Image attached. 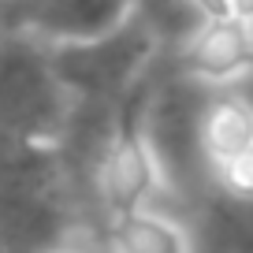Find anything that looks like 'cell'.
<instances>
[{
  "mask_svg": "<svg viewBox=\"0 0 253 253\" xmlns=\"http://www.w3.org/2000/svg\"><path fill=\"white\" fill-rule=\"evenodd\" d=\"M126 15L130 0H0V34L30 38L52 48L97 38Z\"/></svg>",
  "mask_w": 253,
  "mask_h": 253,
  "instance_id": "obj_5",
  "label": "cell"
},
{
  "mask_svg": "<svg viewBox=\"0 0 253 253\" xmlns=\"http://www.w3.org/2000/svg\"><path fill=\"white\" fill-rule=\"evenodd\" d=\"M0 253H8V250H4V242H0Z\"/></svg>",
  "mask_w": 253,
  "mask_h": 253,
  "instance_id": "obj_12",
  "label": "cell"
},
{
  "mask_svg": "<svg viewBox=\"0 0 253 253\" xmlns=\"http://www.w3.org/2000/svg\"><path fill=\"white\" fill-rule=\"evenodd\" d=\"M108 246L112 253H198L186 227L175 223L171 216L157 212L153 205L112 216Z\"/></svg>",
  "mask_w": 253,
  "mask_h": 253,
  "instance_id": "obj_7",
  "label": "cell"
},
{
  "mask_svg": "<svg viewBox=\"0 0 253 253\" xmlns=\"http://www.w3.org/2000/svg\"><path fill=\"white\" fill-rule=\"evenodd\" d=\"M67 235L63 142L0 134V242L8 253H41Z\"/></svg>",
  "mask_w": 253,
  "mask_h": 253,
  "instance_id": "obj_1",
  "label": "cell"
},
{
  "mask_svg": "<svg viewBox=\"0 0 253 253\" xmlns=\"http://www.w3.org/2000/svg\"><path fill=\"white\" fill-rule=\"evenodd\" d=\"M253 142V104L242 97H209L205 119H201V153H205V175L209 164L227 153Z\"/></svg>",
  "mask_w": 253,
  "mask_h": 253,
  "instance_id": "obj_8",
  "label": "cell"
},
{
  "mask_svg": "<svg viewBox=\"0 0 253 253\" xmlns=\"http://www.w3.org/2000/svg\"><path fill=\"white\" fill-rule=\"evenodd\" d=\"M41 253H82V250H71V246H52V250H41Z\"/></svg>",
  "mask_w": 253,
  "mask_h": 253,
  "instance_id": "obj_11",
  "label": "cell"
},
{
  "mask_svg": "<svg viewBox=\"0 0 253 253\" xmlns=\"http://www.w3.org/2000/svg\"><path fill=\"white\" fill-rule=\"evenodd\" d=\"M157 52V38L134 15H126L119 26L97 38L48 48L56 75L71 97V108L82 112H112L153 71Z\"/></svg>",
  "mask_w": 253,
  "mask_h": 253,
  "instance_id": "obj_2",
  "label": "cell"
},
{
  "mask_svg": "<svg viewBox=\"0 0 253 253\" xmlns=\"http://www.w3.org/2000/svg\"><path fill=\"white\" fill-rule=\"evenodd\" d=\"M212 86L190 75H153L145 97V145L153 153L160 186L194 190L209 179L205 153H201V119H205Z\"/></svg>",
  "mask_w": 253,
  "mask_h": 253,
  "instance_id": "obj_4",
  "label": "cell"
},
{
  "mask_svg": "<svg viewBox=\"0 0 253 253\" xmlns=\"http://www.w3.org/2000/svg\"><path fill=\"white\" fill-rule=\"evenodd\" d=\"M253 67V23L231 11H209L175 45V71L205 86H227Z\"/></svg>",
  "mask_w": 253,
  "mask_h": 253,
  "instance_id": "obj_6",
  "label": "cell"
},
{
  "mask_svg": "<svg viewBox=\"0 0 253 253\" xmlns=\"http://www.w3.org/2000/svg\"><path fill=\"white\" fill-rule=\"evenodd\" d=\"M235 250V235H231L227 227H216L212 238H209L205 246H198V253H231Z\"/></svg>",
  "mask_w": 253,
  "mask_h": 253,
  "instance_id": "obj_10",
  "label": "cell"
},
{
  "mask_svg": "<svg viewBox=\"0 0 253 253\" xmlns=\"http://www.w3.org/2000/svg\"><path fill=\"white\" fill-rule=\"evenodd\" d=\"M246 253H253V242H250V250H246Z\"/></svg>",
  "mask_w": 253,
  "mask_h": 253,
  "instance_id": "obj_13",
  "label": "cell"
},
{
  "mask_svg": "<svg viewBox=\"0 0 253 253\" xmlns=\"http://www.w3.org/2000/svg\"><path fill=\"white\" fill-rule=\"evenodd\" d=\"M209 182L231 209H253V142L209 164Z\"/></svg>",
  "mask_w": 253,
  "mask_h": 253,
  "instance_id": "obj_9",
  "label": "cell"
},
{
  "mask_svg": "<svg viewBox=\"0 0 253 253\" xmlns=\"http://www.w3.org/2000/svg\"><path fill=\"white\" fill-rule=\"evenodd\" d=\"M71 97L52 67L48 45L0 34V134L63 142Z\"/></svg>",
  "mask_w": 253,
  "mask_h": 253,
  "instance_id": "obj_3",
  "label": "cell"
}]
</instances>
